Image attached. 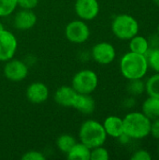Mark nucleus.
Instances as JSON below:
<instances>
[{
    "mask_svg": "<svg viewBox=\"0 0 159 160\" xmlns=\"http://www.w3.org/2000/svg\"><path fill=\"white\" fill-rule=\"evenodd\" d=\"M148 61L143 54L128 52L120 60V71L128 81L142 79L148 71Z\"/></svg>",
    "mask_w": 159,
    "mask_h": 160,
    "instance_id": "nucleus-1",
    "label": "nucleus"
},
{
    "mask_svg": "<svg viewBox=\"0 0 159 160\" xmlns=\"http://www.w3.org/2000/svg\"><path fill=\"white\" fill-rule=\"evenodd\" d=\"M150 120L142 112H132L123 118L124 133L133 140H142L150 135Z\"/></svg>",
    "mask_w": 159,
    "mask_h": 160,
    "instance_id": "nucleus-2",
    "label": "nucleus"
},
{
    "mask_svg": "<svg viewBox=\"0 0 159 160\" xmlns=\"http://www.w3.org/2000/svg\"><path fill=\"white\" fill-rule=\"evenodd\" d=\"M107 137L108 135L106 134L103 125L94 119L84 121L79 130L80 142L90 149L104 145Z\"/></svg>",
    "mask_w": 159,
    "mask_h": 160,
    "instance_id": "nucleus-3",
    "label": "nucleus"
},
{
    "mask_svg": "<svg viewBox=\"0 0 159 160\" xmlns=\"http://www.w3.org/2000/svg\"><path fill=\"white\" fill-rule=\"evenodd\" d=\"M140 25L138 21L129 14H119L112 20V31L121 40H129L138 35Z\"/></svg>",
    "mask_w": 159,
    "mask_h": 160,
    "instance_id": "nucleus-4",
    "label": "nucleus"
},
{
    "mask_svg": "<svg viewBox=\"0 0 159 160\" xmlns=\"http://www.w3.org/2000/svg\"><path fill=\"white\" fill-rule=\"evenodd\" d=\"M98 85L97 74L92 69H82L72 78L71 86L79 94L91 95Z\"/></svg>",
    "mask_w": 159,
    "mask_h": 160,
    "instance_id": "nucleus-5",
    "label": "nucleus"
},
{
    "mask_svg": "<svg viewBox=\"0 0 159 160\" xmlns=\"http://www.w3.org/2000/svg\"><path fill=\"white\" fill-rule=\"evenodd\" d=\"M91 31L88 24L83 20H74L68 22L65 28L67 39L74 44H82L90 38Z\"/></svg>",
    "mask_w": 159,
    "mask_h": 160,
    "instance_id": "nucleus-6",
    "label": "nucleus"
},
{
    "mask_svg": "<svg viewBox=\"0 0 159 160\" xmlns=\"http://www.w3.org/2000/svg\"><path fill=\"white\" fill-rule=\"evenodd\" d=\"M18 40L16 36L7 29L0 31V61L7 62L12 59L17 52Z\"/></svg>",
    "mask_w": 159,
    "mask_h": 160,
    "instance_id": "nucleus-7",
    "label": "nucleus"
},
{
    "mask_svg": "<svg viewBox=\"0 0 159 160\" xmlns=\"http://www.w3.org/2000/svg\"><path fill=\"white\" fill-rule=\"evenodd\" d=\"M27 64L20 59H10L6 62L3 72L5 77L11 82H22L28 75Z\"/></svg>",
    "mask_w": 159,
    "mask_h": 160,
    "instance_id": "nucleus-8",
    "label": "nucleus"
},
{
    "mask_svg": "<svg viewBox=\"0 0 159 160\" xmlns=\"http://www.w3.org/2000/svg\"><path fill=\"white\" fill-rule=\"evenodd\" d=\"M92 58L99 65H110L116 57V51L109 42H98L93 46L91 51Z\"/></svg>",
    "mask_w": 159,
    "mask_h": 160,
    "instance_id": "nucleus-9",
    "label": "nucleus"
},
{
    "mask_svg": "<svg viewBox=\"0 0 159 160\" xmlns=\"http://www.w3.org/2000/svg\"><path fill=\"white\" fill-rule=\"evenodd\" d=\"M74 9L77 16L83 21H92L99 13L100 7L97 0H76Z\"/></svg>",
    "mask_w": 159,
    "mask_h": 160,
    "instance_id": "nucleus-10",
    "label": "nucleus"
},
{
    "mask_svg": "<svg viewBox=\"0 0 159 160\" xmlns=\"http://www.w3.org/2000/svg\"><path fill=\"white\" fill-rule=\"evenodd\" d=\"M27 99L34 104H41L45 102L50 95L48 86L41 82H35L28 85L25 92Z\"/></svg>",
    "mask_w": 159,
    "mask_h": 160,
    "instance_id": "nucleus-11",
    "label": "nucleus"
},
{
    "mask_svg": "<svg viewBox=\"0 0 159 160\" xmlns=\"http://www.w3.org/2000/svg\"><path fill=\"white\" fill-rule=\"evenodd\" d=\"M37 18L32 9L19 10L13 18V25L16 29L24 31L33 28L37 23Z\"/></svg>",
    "mask_w": 159,
    "mask_h": 160,
    "instance_id": "nucleus-12",
    "label": "nucleus"
},
{
    "mask_svg": "<svg viewBox=\"0 0 159 160\" xmlns=\"http://www.w3.org/2000/svg\"><path fill=\"white\" fill-rule=\"evenodd\" d=\"M78 93L72 86L63 85L59 87L54 93L55 102L63 107H73Z\"/></svg>",
    "mask_w": 159,
    "mask_h": 160,
    "instance_id": "nucleus-13",
    "label": "nucleus"
},
{
    "mask_svg": "<svg viewBox=\"0 0 159 160\" xmlns=\"http://www.w3.org/2000/svg\"><path fill=\"white\" fill-rule=\"evenodd\" d=\"M103 128L106 134L112 138H119L124 133L123 119L116 115L108 116L103 122Z\"/></svg>",
    "mask_w": 159,
    "mask_h": 160,
    "instance_id": "nucleus-14",
    "label": "nucleus"
},
{
    "mask_svg": "<svg viewBox=\"0 0 159 160\" xmlns=\"http://www.w3.org/2000/svg\"><path fill=\"white\" fill-rule=\"evenodd\" d=\"M72 108L83 114H91L96 109V102L91 95L78 93Z\"/></svg>",
    "mask_w": 159,
    "mask_h": 160,
    "instance_id": "nucleus-15",
    "label": "nucleus"
},
{
    "mask_svg": "<svg viewBox=\"0 0 159 160\" xmlns=\"http://www.w3.org/2000/svg\"><path fill=\"white\" fill-rule=\"evenodd\" d=\"M142 112L145 114L150 120H155L159 117V98L149 97L146 98L142 106Z\"/></svg>",
    "mask_w": 159,
    "mask_h": 160,
    "instance_id": "nucleus-16",
    "label": "nucleus"
},
{
    "mask_svg": "<svg viewBox=\"0 0 159 160\" xmlns=\"http://www.w3.org/2000/svg\"><path fill=\"white\" fill-rule=\"evenodd\" d=\"M91 149L82 142H76V144L67 154L69 160H90Z\"/></svg>",
    "mask_w": 159,
    "mask_h": 160,
    "instance_id": "nucleus-17",
    "label": "nucleus"
},
{
    "mask_svg": "<svg viewBox=\"0 0 159 160\" xmlns=\"http://www.w3.org/2000/svg\"><path fill=\"white\" fill-rule=\"evenodd\" d=\"M148 49H149V44H148V39L146 38L136 35L135 37L129 39L130 52L140 54H144Z\"/></svg>",
    "mask_w": 159,
    "mask_h": 160,
    "instance_id": "nucleus-18",
    "label": "nucleus"
},
{
    "mask_svg": "<svg viewBox=\"0 0 159 160\" xmlns=\"http://www.w3.org/2000/svg\"><path fill=\"white\" fill-rule=\"evenodd\" d=\"M77 141L74 136L70 134H62L57 138L56 146L59 151L64 154H67L70 149L76 144Z\"/></svg>",
    "mask_w": 159,
    "mask_h": 160,
    "instance_id": "nucleus-19",
    "label": "nucleus"
},
{
    "mask_svg": "<svg viewBox=\"0 0 159 160\" xmlns=\"http://www.w3.org/2000/svg\"><path fill=\"white\" fill-rule=\"evenodd\" d=\"M145 92L149 97L159 98V73L152 75L145 82Z\"/></svg>",
    "mask_w": 159,
    "mask_h": 160,
    "instance_id": "nucleus-20",
    "label": "nucleus"
},
{
    "mask_svg": "<svg viewBox=\"0 0 159 160\" xmlns=\"http://www.w3.org/2000/svg\"><path fill=\"white\" fill-rule=\"evenodd\" d=\"M143 55L146 57L149 67L157 73H159V48H149Z\"/></svg>",
    "mask_w": 159,
    "mask_h": 160,
    "instance_id": "nucleus-21",
    "label": "nucleus"
},
{
    "mask_svg": "<svg viewBox=\"0 0 159 160\" xmlns=\"http://www.w3.org/2000/svg\"><path fill=\"white\" fill-rule=\"evenodd\" d=\"M18 7L17 0H0V17L11 15Z\"/></svg>",
    "mask_w": 159,
    "mask_h": 160,
    "instance_id": "nucleus-22",
    "label": "nucleus"
},
{
    "mask_svg": "<svg viewBox=\"0 0 159 160\" xmlns=\"http://www.w3.org/2000/svg\"><path fill=\"white\" fill-rule=\"evenodd\" d=\"M127 91L131 96H140L145 92V82L142 79L130 80L127 84Z\"/></svg>",
    "mask_w": 159,
    "mask_h": 160,
    "instance_id": "nucleus-23",
    "label": "nucleus"
},
{
    "mask_svg": "<svg viewBox=\"0 0 159 160\" xmlns=\"http://www.w3.org/2000/svg\"><path fill=\"white\" fill-rule=\"evenodd\" d=\"M109 158H110L109 151L106 148H104L103 145L91 149V156H90L91 160H108Z\"/></svg>",
    "mask_w": 159,
    "mask_h": 160,
    "instance_id": "nucleus-24",
    "label": "nucleus"
},
{
    "mask_svg": "<svg viewBox=\"0 0 159 160\" xmlns=\"http://www.w3.org/2000/svg\"><path fill=\"white\" fill-rule=\"evenodd\" d=\"M22 160H45L46 157L43 155V153H41L40 151H37V150H31L26 152L24 155H22Z\"/></svg>",
    "mask_w": 159,
    "mask_h": 160,
    "instance_id": "nucleus-25",
    "label": "nucleus"
},
{
    "mask_svg": "<svg viewBox=\"0 0 159 160\" xmlns=\"http://www.w3.org/2000/svg\"><path fill=\"white\" fill-rule=\"evenodd\" d=\"M131 159L132 160H151L152 159V156L151 154L143 149H140L136 152H134V154L131 156Z\"/></svg>",
    "mask_w": 159,
    "mask_h": 160,
    "instance_id": "nucleus-26",
    "label": "nucleus"
},
{
    "mask_svg": "<svg viewBox=\"0 0 159 160\" xmlns=\"http://www.w3.org/2000/svg\"><path fill=\"white\" fill-rule=\"evenodd\" d=\"M18 6L23 9H33L38 5L39 0H17Z\"/></svg>",
    "mask_w": 159,
    "mask_h": 160,
    "instance_id": "nucleus-27",
    "label": "nucleus"
},
{
    "mask_svg": "<svg viewBox=\"0 0 159 160\" xmlns=\"http://www.w3.org/2000/svg\"><path fill=\"white\" fill-rule=\"evenodd\" d=\"M150 134L156 139L159 141V117L153 120V122L151 123V130H150Z\"/></svg>",
    "mask_w": 159,
    "mask_h": 160,
    "instance_id": "nucleus-28",
    "label": "nucleus"
},
{
    "mask_svg": "<svg viewBox=\"0 0 159 160\" xmlns=\"http://www.w3.org/2000/svg\"><path fill=\"white\" fill-rule=\"evenodd\" d=\"M148 39V44H149V48L152 49H156L159 48V35L157 34H153L149 37Z\"/></svg>",
    "mask_w": 159,
    "mask_h": 160,
    "instance_id": "nucleus-29",
    "label": "nucleus"
},
{
    "mask_svg": "<svg viewBox=\"0 0 159 160\" xmlns=\"http://www.w3.org/2000/svg\"><path fill=\"white\" fill-rule=\"evenodd\" d=\"M119 141H120V142L121 143H123V144H127V143H128L132 139L130 138V137H128L127 134H125V133H123L119 138H117Z\"/></svg>",
    "mask_w": 159,
    "mask_h": 160,
    "instance_id": "nucleus-30",
    "label": "nucleus"
},
{
    "mask_svg": "<svg viewBox=\"0 0 159 160\" xmlns=\"http://www.w3.org/2000/svg\"><path fill=\"white\" fill-rule=\"evenodd\" d=\"M125 106L126 107H127V108H131V107H133V106H135V103H136V101H135V99H134V98H127L126 100H125Z\"/></svg>",
    "mask_w": 159,
    "mask_h": 160,
    "instance_id": "nucleus-31",
    "label": "nucleus"
},
{
    "mask_svg": "<svg viewBox=\"0 0 159 160\" xmlns=\"http://www.w3.org/2000/svg\"><path fill=\"white\" fill-rule=\"evenodd\" d=\"M3 29H5V27H4V25H3V23L0 22V31L1 30H3Z\"/></svg>",
    "mask_w": 159,
    "mask_h": 160,
    "instance_id": "nucleus-32",
    "label": "nucleus"
},
{
    "mask_svg": "<svg viewBox=\"0 0 159 160\" xmlns=\"http://www.w3.org/2000/svg\"><path fill=\"white\" fill-rule=\"evenodd\" d=\"M154 2H155V4H156L157 6H158L159 7V0H154Z\"/></svg>",
    "mask_w": 159,
    "mask_h": 160,
    "instance_id": "nucleus-33",
    "label": "nucleus"
},
{
    "mask_svg": "<svg viewBox=\"0 0 159 160\" xmlns=\"http://www.w3.org/2000/svg\"><path fill=\"white\" fill-rule=\"evenodd\" d=\"M157 34L159 35V23H158V25H157Z\"/></svg>",
    "mask_w": 159,
    "mask_h": 160,
    "instance_id": "nucleus-34",
    "label": "nucleus"
},
{
    "mask_svg": "<svg viewBox=\"0 0 159 160\" xmlns=\"http://www.w3.org/2000/svg\"><path fill=\"white\" fill-rule=\"evenodd\" d=\"M157 154H158V156H159V145H158V148H157Z\"/></svg>",
    "mask_w": 159,
    "mask_h": 160,
    "instance_id": "nucleus-35",
    "label": "nucleus"
}]
</instances>
